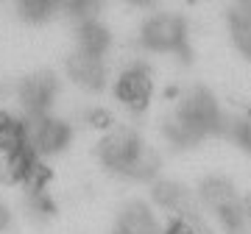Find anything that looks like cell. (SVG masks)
<instances>
[{"label": "cell", "mask_w": 251, "mask_h": 234, "mask_svg": "<svg viewBox=\"0 0 251 234\" xmlns=\"http://www.w3.org/2000/svg\"><path fill=\"white\" fill-rule=\"evenodd\" d=\"M112 234H159V223L145 204L131 201L128 207H123Z\"/></svg>", "instance_id": "6da1fadb"}, {"label": "cell", "mask_w": 251, "mask_h": 234, "mask_svg": "<svg viewBox=\"0 0 251 234\" xmlns=\"http://www.w3.org/2000/svg\"><path fill=\"white\" fill-rule=\"evenodd\" d=\"M9 226H11V212H9V207L0 201V232H6Z\"/></svg>", "instance_id": "7a4b0ae2"}]
</instances>
